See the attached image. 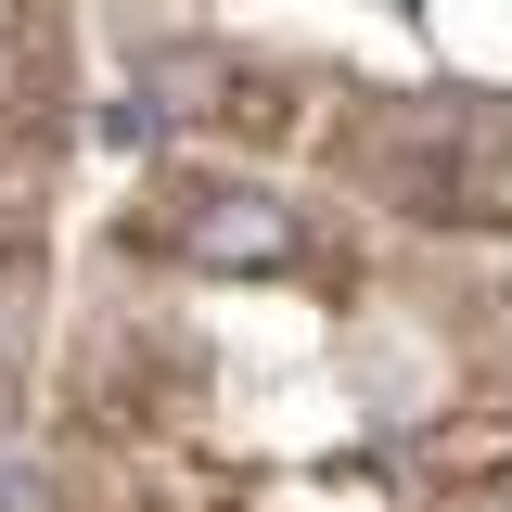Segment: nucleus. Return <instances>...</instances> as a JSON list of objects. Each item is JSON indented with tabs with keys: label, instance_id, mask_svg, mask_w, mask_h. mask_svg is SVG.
<instances>
[{
	"label": "nucleus",
	"instance_id": "f03ea898",
	"mask_svg": "<svg viewBox=\"0 0 512 512\" xmlns=\"http://www.w3.org/2000/svg\"><path fill=\"white\" fill-rule=\"evenodd\" d=\"M474 154H487V103H397L359 128V192L397 231H474Z\"/></svg>",
	"mask_w": 512,
	"mask_h": 512
},
{
	"label": "nucleus",
	"instance_id": "7ed1b4c3",
	"mask_svg": "<svg viewBox=\"0 0 512 512\" xmlns=\"http://www.w3.org/2000/svg\"><path fill=\"white\" fill-rule=\"evenodd\" d=\"M410 474H423V487H500L512 474V410H487V397L436 410V423L410 436Z\"/></svg>",
	"mask_w": 512,
	"mask_h": 512
},
{
	"label": "nucleus",
	"instance_id": "f257e3e1",
	"mask_svg": "<svg viewBox=\"0 0 512 512\" xmlns=\"http://www.w3.org/2000/svg\"><path fill=\"white\" fill-rule=\"evenodd\" d=\"M141 244L192 282H282L308 256V205L256 167H167L141 192Z\"/></svg>",
	"mask_w": 512,
	"mask_h": 512
},
{
	"label": "nucleus",
	"instance_id": "20e7f679",
	"mask_svg": "<svg viewBox=\"0 0 512 512\" xmlns=\"http://www.w3.org/2000/svg\"><path fill=\"white\" fill-rule=\"evenodd\" d=\"M13 410H26V384H13V372H0V436H13Z\"/></svg>",
	"mask_w": 512,
	"mask_h": 512
}]
</instances>
